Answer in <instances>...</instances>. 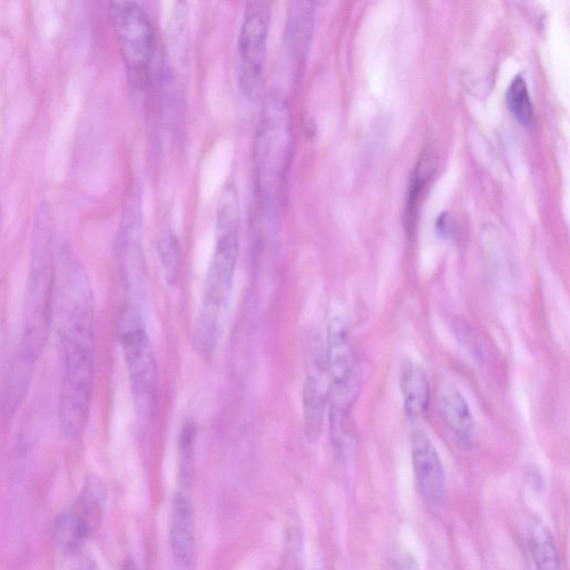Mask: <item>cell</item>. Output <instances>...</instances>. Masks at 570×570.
Wrapping results in <instances>:
<instances>
[{
  "mask_svg": "<svg viewBox=\"0 0 570 570\" xmlns=\"http://www.w3.org/2000/svg\"><path fill=\"white\" fill-rule=\"evenodd\" d=\"M240 212L237 190L227 184L216 209L215 246L207 269L193 342L203 355H212L226 326L239 249Z\"/></svg>",
  "mask_w": 570,
  "mask_h": 570,
  "instance_id": "1",
  "label": "cell"
},
{
  "mask_svg": "<svg viewBox=\"0 0 570 570\" xmlns=\"http://www.w3.org/2000/svg\"><path fill=\"white\" fill-rule=\"evenodd\" d=\"M55 268L50 215L47 206L37 212L30 272L26 288L23 334L16 364L33 370L52 318Z\"/></svg>",
  "mask_w": 570,
  "mask_h": 570,
  "instance_id": "2",
  "label": "cell"
},
{
  "mask_svg": "<svg viewBox=\"0 0 570 570\" xmlns=\"http://www.w3.org/2000/svg\"><path fill=\"white\" fill-rule=\"evenodd\" d=\"M289 109L281 95H271L263 107L254 145L255 181L262 202H272L286 173L292 131Z\"/></svg>",
  "mask_w": 570,
  "mask_h": 570,
  "instance_id": "3",
  "label": "cell"
},
{
  "mask_svg": "<svg viewBox=\"0 0 570 570\" xmlns=\"http://www.w3.org/2000/svg\"><path fill=\"white\" fill-rule=\"evenodd\" d=\"M63 371L58 416L61 431L71 438L86 428L94 389L92 336H61Z\"/></svg>",
  "mask_w": 570,
  "mask_h": 570,
  "instance_id": "4",
  "label": "cell"
},
{
  "mask_svg": "<svg viewBox=\"0 0 570 570\" xmlns=\"http://www.w3.org/2000/svg\"><path fill=\"white\" fill-rule=\"evenodd\" d=\"M325 358L331 433L334 443L341 445L345 419L358 394L360 375L347 324L340 314L333 315L327 324Z\"/></svg>",
  "mask_w": 570,
  "mask_h": 570,
  "instance_id": "5",
  "label": "cell"
},
{
  "mask_svg": "<svg viewBox=\"0 0 570 570\" xmlns=\"http://www.w3.org/2000/svg\"><path fill=\"white\" fill-rule=\"evenodd\" d=\"M118 335L138 413L150 414L158 390L157 362L144 321L135 306L122 309Z\"/></svg>",
  "mask_w": 570,
  "mask_h": 570,
  "instance_id": "6",
  "label": "cell"
},
{
  "mask_svg": "<svg viewBox=\"0 0 570 570\" xmlns=\"http://www.w3.org/2000/svg\"><path fill=\"white\" fill-rule=\"evenodd\" d=\"M108 10L130 80L136 86H144L156 51V37L149 16L136 1H112Z\"/></svg>",
  "mask_w": 570,
  "mask_h": 570,
  "instance_id": "7",
  "label": "cell"
},
{
  "mask_svg": "<svg viewBox=\"0 0 570 570\" xmlns=\"http://www.w3.org/2000/svg\"><path fill=\"white\" fill-rule=\"evenodd\" d=\"M272 9L266 1L245 7L237 38L236 75L244 95L255 97L263 85Z\"/></svg>",
  "mask_w": 570,
  "mask_h": 570,
  "instance_id": "8",
  "label": "cell"
},
{
  "mask_svg": "<svg viewBox=\"0 0 570 570\" xmlns=\"http://www.w3.org/2000/svg\"><path fill=\"white\" fill-rule=\"evenodd\" d=\"M106 488L97 476H89L78 498L55 521L53 537L65 551L79 549L99 525L105 502Z\"/></svg>",
  "mask_w": 570,
  "mask_h": 570,
  "instance_id": "9",
  "label": "cell"
},
{
  "mask_svg": "<svg viewBox=\"0 0 570 570\" xmlns=\"http://www.w3.org/2000/svg\"><path fill=\"white\" fill-rule=\"evenodd\" d=\"M306 374L303 385L304 434L308 442L318 440L328 402L330 380L325 350L315 336L308 335L305 342Z\"/></svg>",
  "mask_w": 570,
  "mask_h": 570,
  "instance_id": "10",
  "label": "cell"
},
{
  "mask_svg": "<svg viewBox=\"0 0 570 570\" xmlns=\"http://www.w3.org/2000/svg\"><path fill=\"white\" fill-rule=\"evenodd\" d=\"M122 219L118 255L124 282L134 298L145 293L146 264L142 252V213L140 202L131 199Z\"/></svg>",
  "mask_w": 570,
  "mask_h": 570,
  "instance_id": "11",
  "label": "cell"
},
{
  "mask_svg": "<svg viewBox=\"0 0 570 570\" xmlns=\"http://www.w3.org/2000/svg\"><path fill=\"white\" fill-rule=\"evenodd\" d=\"M411 458L420 493L430 503H441L446 490L443 465L431 439L421 430L411 434Z\"/></svg>",
  "mask_w": 570,
  "mask_h": 570,
  "instance_id": "12",
  "label": "cell"
},
{
  "mask_svg": "<svg viewBox=\"0 0 570 570\" xmlns=\"http://www.w3.org/2000/svg\"><path fill=\"white\" fill-rule=\"evenodd\" d=\"M436 400L440 416L448 430L460 443H470L475 431V422L458 386L449 380H442L438 386Z\"/></svg>",
  "mask_w": 570,
  "mask_h": 570,
  "instance_id": "13",
  "label": "cell"
},
{
  "mask_svg": "<svg viewBox=\"0 0 570 570\" xmlns=\"http://www.w3.org/2000/svg\"><path fill=\"white\" fill-rule=\"evenodd\" d=\"M169 543L176 561L181 567H189L195 554V522L190 502L180 492L171 503Z\"/></svg>",
  "mask_w": 570,
  "mask_h": 570,
  "instance_id": "14",
  "label": "cell"
},
{
  "mask_svg": "<svg viewBox=\"0 0 570 570\" xmlns=\"http://www.w3.org/2000/svg\"><path fill=\"white\" fill-rule=\"evenodd\" d=\"M403 405L411 417L425 414L430 400V383L426 372L416 365H409L400 376Z\"/></svg>",
  "mask_w": 570,
  "mask_h": 570,
  "instance_id": "15",
  "label": "cell"
},
{
  "mask_svg": "<svg viewBox=\"0 0 570 570\" xmlns=\"http://www.w3.org/2000/svg\"><path fill=\"white\" fill-rule=\"evenodd\" d=\"M528 546L535 570H561L553 535L540 520L529 524Z\"/></svg>",
  "mask_w": 570,
  "mask_h": 570,
  "instance_id": "16",
  "label": "cell"
},
{
  "mask_svg": "<svg viewBox=\"0 0 570 570\" xmlns=\"http://www.w3.org/2000/svg\"><path fill=\"white\" fill-rule=\"evenodd\" d=\"M157 250L166 283L174 286L179 275L180 248L170 225L164 226L157 242Z\"/></svg>",
  "mask_w": 570,
  "mask_h": 570,
  "instance_id": "17",
  "label": "cell"
},
{
  "mask_svg": "<svg viewBox=\"0 0 570 570\" xmlns=\"http://www.w3.org/2000/svg\"><path fill=\"white\" fill-rule=\"evenodd\" d=\"M507 104L513 117L524 127L533 122V106L528 86L521 75H517L507 90Z\"/></svg>",
  "mask_w": 570,
  "mask_h": 570,
  "instance_id": "18",
  "label": "cell"
},
{
  "mask_svg": "<svg viewBox=\"0 0 570 570\" xmlns=\"http://www.w3.org/2000/svg\"><path fill=\"white\" fill-rule=\"evenodd\" d=\"M197 426L193 421H186L178 436L179 471L183 483H187L193 473Z\"/></svg>",
  "mask_w": 570,
  "mask_h": 570,
  "instance_id": "19",
  "label": "cell"
},
{
  "mask_svg": "<svg viewBox=\"0 0 570 570\" xmlns=\"http://www.w3.org/2000/svg\"><path fill=\"white\" fill-rule=\"evenodd\" d=\"M431 157L426 155L424 159H421L417 164L411 179L410 190H409V197H407V209H406V217H407V226L409 229L413 228L415 218H416V210L417 205L420 202V197L423 194V190L425 188L426 179L430 177V164Z\"/></svg>",
  "mask_w": 570,
  "mask_h": 570,
  "instance_id": "20",
  "label": "cell"
},
{
  "mask_svg": "<svg viewBox=\"0 0 570 570\" xmlns=\"http://www.w3.org/2000/svg\"><path fill=\"white\" fill-rule=\"evenodd\" d=\"M279 570H304L301 533L289 529L282 554Z\"/></svg>",
  "mask_w": 570,
  "mask_h": 570,
  "instance_id": "21",
  "label": "cell"
},
{
  "mask_svg": "<svg viewBox=\"0 0 570 570\" xmlns=\"http://www.w3.org/2000/svg\"><path fill=\"white\" fill-rule=\"evenodd\" d=\"M435 229L440 236L449 237L451 235V220L446 213L441 214L435 222Z\"/></svg>",
  "mask_w": 570,
  "mask_h": 570,
  "instance_id": "22",
  "label": "cell"
},
{
  "mask_svg": "<svg viewBox=\"0 0 570 570\" xmlns=\"http://www.w3.org/2000/svg\"><path fill=\"white\" fill-rule=\"evenodd\" d=\"M122 570H139L132 561H127L122 566Z\"/></svg>",
  "mask_w": 570,
  "mask_h": 570,
  "instance_id": "23",
  "label": "cell"
},
{
  "mask_svg": "<svg viewBox=\"0 0 570 570\" xmlns=\"http://www.w3.org/2000/svg\"><path fill=\"white\" fill-rule=\"evenodd\" d=\"M79 570H98L95 563H86Z\"/></svg>",
  "mask_w": 570,
  "mask_h": 570,
  "instance_id": "24",
  "label": "cell"
}]
</instances>
